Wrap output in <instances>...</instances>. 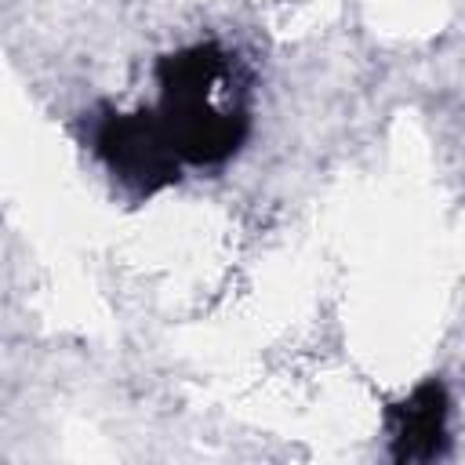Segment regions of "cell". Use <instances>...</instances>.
<instances>
[{"label":"cell","instance_id":"7a4b0ae2","mask_svg":"<svg viewBox=\"0 0 465 465\" xmlns=\"http://www.w3.org/2000/svg\"><path fill=\"white\" fill-rule=\"evenodd\" d=\"M94 142H98V156L109 163V171L142 193H153L178 178L182 156H178L160 116L116 113L98 127Z\"/></svg>","mask_w":465,"mask_h":465},{"label":"cell","instance_id":"6da1fadb","mask_svg":"<svg viewBox=\"0 0 465 465\" xmlns=\"http://www.w3.org/2000/svg\"><path fill=\"white\" fill-rule=\"evenodd\" d=\"M163 87V127L182 160L218 163L247 131L243 105H218L214 87L232 80V58L214 44H196L167 54L156 65Z\"/></svg>","mask_w":465,"mask_h":465},{"label":"cell","instance_id":"3957f363","mask_svg":"<svg viewBox=\"0 0 465 465\" xmlns=\"http://www.w3.org/2000/svg\"><path fill=\"white\" fill-rule=\"evenodd\" d=\"M392 458L396 461H432L443 454L447 440V392L443 385L421 381L403 403L392 407Z\"/></svg>","mask_w":465,"mask_h":465}]
</instances>
